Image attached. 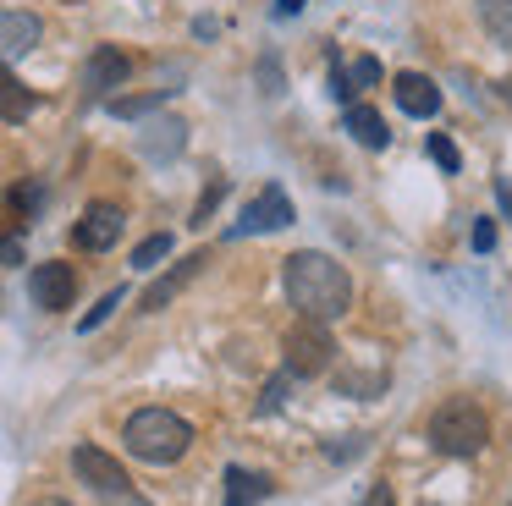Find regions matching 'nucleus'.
<instances>
[{
	"label": "nucleus",
	"instance_id": "nucleus-1",
	"mask_svg": "<svg viewBox=\"0 0 512 506\" xmlns=\"http://www.w3.org/2000/svg\"><path fill=\"white\" fill-rule=\"evenodd\" d=\"M281 286H287V303L298 308L303 319H320V325L342 319L347 303H353V275H347L331 253H314V248L281 259Z\"/></svg>",
	"mask_w": 512,
	"mask_h": 506
},
{
	"label": "nucleus",
	"instance_id": "nucleus-2",
	"mask_svg": "<svg viewBox=\"0 0 512 506\" xmlns=\"http://www.w3.org/2000/svg\"><path fill=\"white\" fill-rule=\"evenodd\" d=\"M122 440H127V451H133L138 462H149V468H171V462L188 457L193 424L182 413H171V407H138V413L122 424Z\"/></svg>",
	"mask_w": 512,
	"mask_h": 506
},
{
	"label": "nucleus",
	"instance_id": "nucleus-3",
	"mask_svg": "<svg viewBox=\"0 0 512 506\" xmlns=\"http://www.w3.org/2000/svg\"><path fill=\"white\" fill-rule=\"evenodd\" d=\"M430 440L435 451H446V457H479L490 440V418L479 402H468V396H452V402L435 407L430 418Z\"/></svg>",
	"mask_w": 512,
	"mask_h": 506
},
{
	"label": "nucleus",
	"instance_id": "nucleus-4",
	"mask_svg": "<svg viewBox=\"0 0 512 506\" xmlns=\"http://www.w3.org/2000/svg\"><path fill=\"white\" fill-rule=\"evenodd\" d=\"M281 352H287V374H298V380H309V374H325L331 369V330L320 325V319H298V325L287 330V341H281Z\"/></svg>",
	"mask_w": 512,
	"mask_h": 506
},
{
	"label": "nucleus",
	"instance_id": "nucleus-5",
	"mask_svg": "<svg viewBox=\"0 0 512 506\" xmlns=\"http://www.w3.org/2000/svg\"><path fill=\"white\" fill-rule=\"evenodd\" d=\"M72 473H78L83 484H89L94 495H105V501H133V484H127V473H122V462L111 457V451H100V446H78L72 451Z\"/></svg>",
	"mask_w": 512,
	"mask_h": 506
},
{
	"label": "nucleus",
	"instance_id": "nucleus-6",
	"mask_svg": "<svg viewBox=\"0 0 512 506\" xmlns=\"http://www.w3.org/2000/svg\"><path fill=\"white\" fill-rule=\"evenodd\" d=\"M281 226H292V198L270 182V187H259V193L243 204V215H237V226L226 231V237L232 242L237 237H270V231H281Z\"/></svg>",
	"mask_w": 512,
	"mask_h": 506
},
{
	"label": "nucleus",
	"instance_id": "nucleus-7",
	"mask_svg": "<svg viewBox=\"0 0 512 506\" xmlns=\"http://www.w3.org/2000/svg\"><path fill=\"white\" fill-rule=\"evenodd\" d=\"M122 226H127L122 204H89V209H83V220L72 226V242H78L83 253H105V248H116Z\"/></svg>",
	"mask_w": 512,
	"mask_h": 506
},
{
	"label": "nucleus",
	"instance_id": "nucleus-8",
	"mask_svg": "<svg viewBox=\"0 0 512 506\" xmlns=\"http://www.w3.org/2000/svg\"><path fill=\"white\" fill-rule=\"evenodd\" d=\"M28 292H34V303L50 308V314H56V308H72V297H78V270H72V264H61V259L34 264Z\"/></svg>",
	"mask_w": 512,
	"mask_h": 506
},
{
	"label": "nucleus",
	"instance_id": "nucleus-9",
	"mask_svg": "<svg viewBox=\"0 0 512 506\" xmlns=\"http://www.w3.org/2000/svg\"><path fill=\"white\" fill-rule=\"evenodd\" d=\"M45 39V22L34 17V11H12V6H0V61L12 66L23 61L34 44Z\"/></svg>",
	"mask_w": 512,
	"mask_h": 506
},
{
	"label": "nucleus",
	"instance_id": "nucleus-10",
	"mask_svg": "<svg viewBox=\"0 0 512 506\" xmlns=\"http://www.w3.org/2000/svg\"><path fill=\"white\" fill-rule=\"evenodd\" d=\"M391 94H397V105L408 110V116H419V121L441 110V88H435L424 72H397L391 77Z\"/></svg>",
	"mask_w": 512,
	"mask_h": 506
},
{
	"label": "nucleus",
	"instance_id": "nucleus-11",
	"mask_svg": "<svg viewBox=\"0 0 512 506\" xmlns=\"http://www.w3.org/2000/svg\"><path fill=\"white\" fill-rule=\"evenodd\" d=\"M127 77H133V55L116 50V44H100V50L89 55V72H83V83H89L94 94H105V88H122Z\"/></svg>",
	"mask_w": 512,
	"mask_h": 506
},
{
	"label": "nucleus",
	"instance_id": "nucleus-12",
	"mask_svg": "<svg viewBox=\"0 0 512 506\" xmlns=\"http://www.w3.org/2000/svg\"><path fill=\"white\" fill-rule=\"evenodd\" d=\"M199 270H204V253H188V259H177V264H171V270L160 275L155 286H144V314H160V308H166L171 297H177V292H182V286H188Z\"/></svg>",
	"mask_w": 512,
	"mask_h": 506
},
{
	"label": "nucleus",
	"instance_id": "nucleus-13",
	"mask_svg": "<svg viewBox=\"0 0 512 506\" xmlns=\"http://www.w3.org/2000/svg\"><path fill=\"white\" fill-rule=\"evenodd\" d=\"M182 143H188V127H182L177 116H160V121H149V127H144L138 149H144L149 160H177V154H182Z\"/></svg>",
	"mask_w": 512,
	"mask_h": 506
},
{
	"label": "nucleus",
	"instance_id": "nucleus-14",
	"mask_svg": "<svg viewBox=\"0 0 512 506\" xmlns=\"http://www.w3.org/2000/svg\"><path fill=\"white\" fill-rule=\"evenodd\" d=\"M342 132H353L364 149H386L391 143V127H386V116H380L375 105H347L342 110Z\"/></svg>",
	"mask_w": 512,
	"mask_h": 506
},
{
	"label": "nucleus",
	"instance_id": "nucleus-15",
	"mask_svg": "<svg viewBox=\"0 0 512 506\" xmlns=\"http://www.w3.org/2000/svg\"><path fill=\"white\" fill-rule=\"evenodd\" d=\"M380 83V61H375V55H358V61L353 66H336V72H331V94L336 99H342V105H358V88H375Z\"/></svg>",
	"mask_w": 512,
	"mask_h": 506
},
{
	"label": "nucleus",
	"instance_id": "nucleus-16",
	"mask_svg": "<svg viewBox=\"0 0 512 506\" xmlns=\"http://www.w3.org/2000/svg\"><path fill=\"white\" fill-rule=\"evenodd\" d=\"M28 116H34V94L12 66L0 61V121H28Z\"/></svg>",
	"mask_w": 512,
	"mask_h": 506
},
{
	"label": "nucleus",
	"instance_id": "nucleus-17",
	"mask_svg": "<svg viewBox=\"0 0 512 506\" xmlns=\"http://www.w3.org/2000/svg\"><path fill=\"white\" fill-rule=\"evenodd\" d=\"M270 495V473L254 468H226V506H254Z\"/></svg>",
	"mask_w": 512,
	"mask_h": 506
},
{
	"label": "nucleus",
	"instance_id": "nucleus-18",
	"mask_svg": "<svg viewBox=\"0 0 512 506\" xmlns=\"http://www.w3.org/2000/svg\"><path fill=\"white\" fill-rule=\"evenodd\" d=\"M177 94V88H149V94H127V99H105V110L111 116H122V121H133V116H149V110H160L166 99Z\"/></svg>",
	"mask_w": 512,
	"mask_h": 506
},
{
	"label": "nucleus",
	"instance_id": "nucleus-19",
	"mask_svg": "<svg viewBox=\"0 0 512 506\" xmlns=\"http://www.w3.org/2000/svg\"><path fill=\"white\" fill-rule=\"evenodd\" d=\"M479 22L501 50H512V0H479Z\"/></svg>",
	"mask_w": 512,
	"mask_h": 506
},
{
	"label": "nucleus",
	"instance_id": "nucleus-20",
	"mask_svg": "<svg viewBox=\"0 0 512 506\" xmlns=\"http://www.w3.org/2000/svg\"><path fill=\"white\" fill-rule=\"evenodd\" d=\"M39 204H45V187H39V182H23V187H12V198H6V209H12V215L23 220V226L39 215Z\"/></svg>",
	"mask_w": 512,
	"mask_h": 506
},
{
	"label": "nucleus",
	"instance_id": "nucleus-21",
	"mask_svg": "<svg viewBox=\"0 0 512 506\" xmlns=\"http://www.w3.org/2000/svg\"><path fill=\"white\" fill-rule=\"evenodd\" d=\"M166 253H171V231H155V237H144V242L133 248V270H155Z\"/></svg>",
	"mask_w": 512,
	"mask_h": 506
},
{
	"label": "nucleus",
	"instance_id": "nucleus-22",
	"mask_svg": "<svg viewBox=\"0 0 512 506\" xmlns=\"http://www.w3.org/2000/svg\"><path fill=\"white\" fill-rule=\"evenodd\" d=\"M122 297H127V292H122V286H116V292H105V297H100V308H89V314H83V319H78V330H83V336H89V330H100V325H105V319H111V314H116V308H122Z\"/></svg>",
	"mask_w": 512,
	"mask_h": 506
},
{
	"label": "nucleus",
	"instance_id": "nucleus-23",
	"mask_svg": "<svg viewBox=\"0 0 512 506\" xmlns=\"http://www.w3.org/2000/svg\"><path fill=\"white\" fill-rule=\"evenodd\" d=\"M430 160L441 165V171H457V143L446 138V132H430Z\"/></svg>",
	"mask_w": 512,
	"mask_h": 506
},
{
	"label": "nucleus",
	"instance_id": "nucleus-24",
	"mask_svg": "<svg viewBox=\"0 0 512 506\" xmlns=\"http://www.w3.org/2000/svg\"><path fill=\"white\" fill-rule=\"evenodd\" d=\"M287 380H292V374H276V380L265 385V396H259V413H276V407L287 402Z\"/></svg>",
	"mask_w": 512,
	"mask_h": 506
},
{
	"label": "nucleus",
	"instance_id": "nucleus-25",
	"mask_svg": "<svg viewBox=\"0 0 512 506\" xmlns=\"http://www.w3.org/2000/svg\"><path fill=\"white\" fill-rule=\"evenodd\" d=\"M221 193H226V182H210V193L199 198V209H193V226H204V220L215 215V204H221Z\"/></svg>",
	"mask_w": 512,
	"mask_h": 506
},
{
	"label": "nucleus",
	"instance_id": "nucleus-26",
	"mask_svg": "<svg viewBox=\"0 0 512 506\" xmlns=\"http://www.w3.org/2000/svg\"><path fill=\"white\" fill-rule=\"evenodd\" d=\"M259 77H265V94H281V66H276V55H265V61H259Z\"/></svg>",
	"mask_w": 512,
	"mask_h": 506
},
{
	"label": "nucleus",
	"instance_id": "nucleus-27",
	"mask_svg": "<svg viewBox=\"0 0 512 506\" xmlns=\"http://www.w3.org/2000/svg\"><path fill=\"white\" fill-rule=\"evenodd\" d=\"M490 248H496V226L479 220V226H474V253H490Z\"/></svg>",
	"mask_w": 512,
	"mask_h": 506
},
{
	"label": "nucleus",
	"instance_id": "nucleus-28",
	"mask_svg": "<svg viewBox=\"0 0 512 506\" xmlns=\"http://www.w3.org/2000/svg\"><path fill=\"white\" fill-rule=\"evenodd\" d=\"M364 506H397V495H391V484H375V490L364 495Z\"/></svg>",
	"mask_w": 512,
	"mask_h": 506
},
{
	"label": "nucleus",
	"instance_id": "nucleus-29",
	"mask_svg": "<svg viewBox=\"0 0 512 506\" xmlns=\"http://www.w3.org/2000/svg\"><path fill=\"white\" fill-rule=\"evenodd\" d=\"M0 259H6V264H17V259H23V242H17V237H6V242H0Z\"/></svg>",
	"mask_w": 512,
	"mask_h": 506
},
{
	"label": "nucleus",
	"instance_id": "nucleus-30",
	"mask_svg": "<svg viewBox=\"0 0 512 506\" xmlns=\"http://www.w3.org/2000/svg\"><path fill=\"white\" fill-rule=\"evenodd\" d=\"M303 6H309V0H276V17H298Z\"/></svg>",
	"mask_w": 512,
	"mask_h": 506
},
{
	"label": "nucleus",
	"instance_id": "nucleus-31",
	"mask_svg": "<svg viewBox=\"0 0 512 506\" xmlns=\"http://www.w3.org/2000/svg\"><path fill=\"white\" fill-rule=\"evenodd\" d=\"M496 198H501V209L512 215V182H496Z\"/></svg>",
	"mask_w": 512,
	"mask_h": 506
},
{
	"label": "nucleus",
	"instance_id": "nucleus-32",
	"mask_svg": "<svg viewBox=\"0 0 512 506\" xmlns=\"http://www.w3.org/2000/svg\"><path fill=\"white\" fill-rule=\"evenodd\" d=\"M34 506H72V501H56V495H50V501H34Z\"/></svg>",
	"mask_w": 512,
	"mask_h": 506
}]
</instances>
